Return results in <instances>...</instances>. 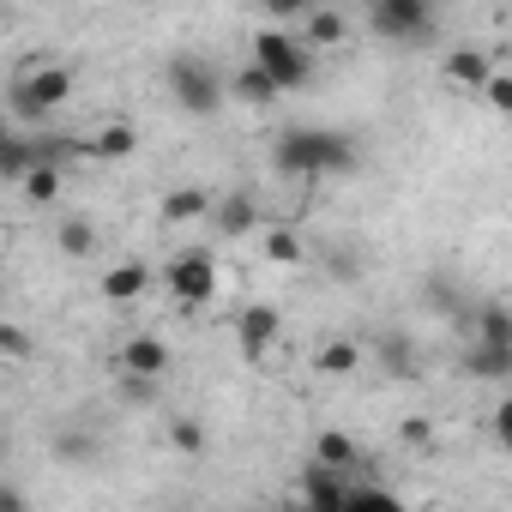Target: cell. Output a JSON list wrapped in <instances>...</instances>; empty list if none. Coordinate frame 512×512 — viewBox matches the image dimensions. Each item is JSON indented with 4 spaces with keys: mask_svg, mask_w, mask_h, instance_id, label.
<instances>
[{
    "mask_svg": "<svg viewBox=\"0 0 512 512\" xmlns=\"http://www.w3.org/2000/svg\"><path fill=\"white\" fill-rule=\"evenodd\" d=\"M398 434H404V446H416V452H428V446H434V422H428V416H410Z\"/></svg>",
    "mask_w": 512,
    "mask_h": 512,
    "instance_id": "28",
    "label": "cell"
},
{
    "mask_svg": "<svg viewBox=\"0 0 512 512\" xmlns=\"http://www.w3.org/2000/svg\"><path fill=\"white\" fill-rule=\"evenodd\" d=\"M211 223H217V235H253V229H260V199H253V193H223L217 199V211H211Z\"/></svg>",
    "mask_w": 512,
    "mask_h": 512,
    "instance_id": "11",
    "label": "cell"
},
{
    "mask_svg": "<svg viewBox=\"0 0 512 512\" xmlns=\"http://www.w3.org/2000/svg\"><path fill=\"white\" fill-rule=\"evenodd\" d=\"M253 67H260L284 97L290 91H302L308 79H314V49L296 37V31H284V25H266L260 37H253Z\"/></svg>",
    "mask_w": 512,
    "mask_h": 512,
    "instance_id": "2",
    "label": "cell"
},
{
    "mask_svg": "<svg viewBox=\"0 0 512 512\" xmlns=\"http://www.w3.org/2000/svg\"><path fill=\"white\" fill-rule=\"evenodd\" d=\"M470 344L512 350V308H506V302H482V308H476V338H470Z\"/></svg>",
    "mask_w": 512,
    "mask_h": 512,
    "instance_id": "17",
    "label": "cell"
},
{
    "mask_svg": "<svg viewBox=\"0 0 512 512\" xmlns=\"http://www.w3.org/2000/svg\"><path fill=\"white\" fill-rule=\"evenodd\" d=\"M169 446H175V452H205V428L181 416V422H169Z\"/></svg>",
    "mask_w": 512,
    "mask_h": 512,
    "instance_id": "26",
    "label": "cell"
},
{
    "mask_svg": "<svg viewBox=\"0 0 512 512\" xmlns=\"http://www.w3.org/2000/svg\"><path fill=\"white\" fill-rule=\"evenodd\" d=\"M229 97H241L247 109H266V103H278L284 91H278V85H272V79H266L260 67L247 61V67H235V79H229Z\"/></svg>",
    "mask_w": 512,
    "mask_h": 512,
    "instance_id": "16",
    "label": "cell"
},
{
    "mask_svg": "<svg viewBox=\"0 0 512 512\" xmlns=\"http://www.w3.org/2000/svg\"><path fill=\"white\" fill-rule=\"evenodd\" d=\"M0 512H31V506H25V494H19V482L0 488Z\"/></svg>",
    "mask_w": 512,
    "mask_h": 512,
    "instance_id": "31",
    "label": "cell"
},
{
    "mask_svg": "<svg viewBox=\"0 0 512 512\" xmlns=\"http://www.w3.org/2000/svg\"><path fill=\"white\" fill-rule=\"evenodd\" d=\"M235 338H241V356H266L278 338H284V314L272 302H247L235 314Z\"/></svg>",
    "mask_w": 512,
    "mask_h": 512,
    "instance_id": "8",
    "label": "cell"
},
{
    "mask_svg": "<svg viewBox=\"0 0 512 512\" xmlns=\"http://www.w3.org/2000/svg\"><path fill=\"white\" fill-rule=\"evenodd\" d=\"M344 37H350V19H344L338 7H314V13L302 19V43H308V49H338Z\"/></svg>",
    "mask_w": 512,
    "mask_h": 512,
    "instance_id": "15",
    "label": "cell"
},
{
    "mask_svg": "<svg viewBox=\"0 0 512 512\" xmlns=\"http://www.w3.org/2000/svg\"><path fill=\"white\" fill-rule=\"evenodd\" d=\"M211 211H217V193H205V187H175V193H163V223H169V229L205 223Z\"/></svg>",
    "mask_w": 512,
    "mask_h": 512,
    "instance_id": "12",
    "label": "cell"
},
{
    "mask_svg": "<svg viewBox=\"0 0 512 512\" xmlns=\"http://www.w3.org/2000/svg\"><path fill=\"white\" fill-rule=\"evenodd\" d=\"M0 344H7V356H31V332L25 326H0Z\"/></svg>",
    "mask_w": 512,
    "mask_h": 512,
    "instance_id": "30",
    "label": "cell"
},
{
    "mask_svg": "<svg viewBox=\"0 0 512 512\" xmlns=\"http://www.w3.org/2000/svg\"><path fill=\"white\" fill-rule=\"evenodd\" d=\"M446 85H458V91H488L494 85V55L488 49H476V43H458V49H446Z\"/></svg>",
    "mask_w": 512,
    "mask_h": 512,
    "instance_id": "9",
    "label": "cell"
},
{
    "mask_svg": "<svg viewBox=\"0 0 512 512\" xmlns=\"http://www.w3.org/2000/svg\"><path fill=\"white\" fill-rule=\"evenodd\" d=\"M368 25H374V37H386V43H416V37L434 31V13L422 7V0H374V7H368Z\"/></svg>",
    "mask_w": 512,
    "mask_h": 512,
    "instance_id": "6",
    "label": "cell"
},
{
    "mask_svg": "<svg viewBox=\"0 0 512 512\" xmlns=\"http://www.w3.org/2000/svg\"><path fill=\"white\" fill-rule=\"evenodd\" d=\"M464 368L476 380H512V350H494V344H470L464 350Z\"/></svg>",
    "mask_w": 512,
    "mask_h": 512,
    "instance_id": "19",
    "label": "cell"
},
{
    "mask_svg": "<svg viewBox=\"0 0 512 512\" xmlns=\"http://www.w3.org/2000/svg\"><path fill=\"white\" fill-rule=\"evenodd\" d=\"M97 290H103V302L127 308V302H139V296L151 290V272H145L139 260H127V266H109V272L97 278Z\"/></svg>",
    "mask_w": 512,
    "mask_h": 512,
    "instance_id": "13",
    "label": "cell"
},
{
    "mask_svg": "<svg viewBox=\"0 0 512 512\" xmlns=\"http://www.w3.org/2000/svg\"><path fill=\"white\" fill-rule=\"evenodd\" d=\"M380 368H386V374H398V380H404V374H416V344H410L404 332H386V338H380Z\"/></svg>",
    "mask_w": 512,
    "mask_h": 512,
    "instance_id": "23",
    "label": "cell"
},
{
    "mask_svg": "<svg viewBox=\"0 0 512 512\" xmlns=\"http://www.w3.org/2000/svg\"><path fill=\"white\" fill-rule=\"evenodd\" d=\"M121 368H127V380H151L157 386V374L169 368V344L163 338H127V350H121Z\"/></svg>",
    "mask_w": 512,
    "mask_h": 512,
    "instance_id": "10",
    "label": "cell"
},
{
    "mask_svg": "<svg viewBox=\"0 0 512 512\" xmlns=\"http://www.w3.org/2000/svg\"><path fill=\"white\" fill-rule=\"evenodd\" d=\"M482 103H488L494 115H512V73H494V85L482 91Z\"/></svg>",
    "mask_w": 512,
    "mask_h": 512,
    "instance_id": "27",
    "label": "cell"
},
{
    "mask_svg": "<svg viewBox=\"0 0 512 512\" xmlns=\"http://www.w3.org/2000/svg\"><path fill=\"white\" fill-rule=\"evenodd\" d=\"M163 290L181 302V308H205L217 296V260L205 247H181L175 260L163 266Z\"/></svg>",
    "mask_w": 512,
    "mask_h": 512,
    "instance_id": "4",
    "label": "cell"
},
{
    "mask_svg": "<svg viewBox=\"0 0 512 512\" xmlns=\"http://www.w3.org/2000/svg\"><path fill=\"white\" fill-rule=\"evenodd\" d=\"M55 193H61V163H37V169L25 175V199H31V205H49Z\"/></svg>",
    "mask_w": 512,
    "mask_h": 512,
    "instance_id": "24",
    "label": "cell"
},
{
    "mask_svg": "<svg viewBox=\"0 0 512 512\" xmlns=\"http://www.w3.org/2000/svg\"><path fill=\"white\" fill-rule=\"evenodd\" d=\"M344 512H410V506H404V500H398L392 488H356Z\"/></svg>",
    "mask_w": 512,
    "mask_h": 512,
    "instance_id": "25",
    "label": "cell"
},
{
    "mask_svg": "<svg viewBox=\"0 0 512 512\" xmlns=\"http://www.w3.org/2000/svg\"><path fill=\"white\" fill-rule=\"evenodd\" d=\"M356 362H362V344L356 338H326L320 356H314L320 374H356Z\"/></svg>",
    "mask_w": 512,
    "mask_h": 512,
    "instance_id": "21",
    "label": "cell"
},
{
    "mask_svg": "<svg viewBox=\"0 0 512 512\" xmlns=\"http://www.w3.org/2000/svg\"><path fill=\"white\" fill-rule=\"evenodd\" d=\"M169 97H175L187 115H217L223 97H229V85L217 79V67H211L205 55H175V61H169Z\"/></svg>",
    "mask_w": 512,
    "mask_h": 512,
    "instance_id": "3",
    "label": "cell"
},
{
    "mask_svg": "<svg viewBox=\"0 0 512 512\" xmlns=\"http://www.w3.org/2000/svg\"><path fill=\"white\" fill-rule=\"evenodd\" d=\"M356 458H362V452H356V440H350L344 428H326V434L314 440V464H326V470H344V476H350Z\"/></svg>",
    "mask_w": 512,
    "mask_h": 512,
    "instance_id": "18",
    "label": "cell"
},
{
    "mask_svg": "<svg viewBox=\"0 0 512 512\" xmlns=\"http://www.w3.org/2000/svg\"><path fill=\"white\" fill-rule=\"evenodd\" d=\"M133 151H139V133L127 121H109V127H97L85 139V157H97V163H127Z\"/></svg>",
    "mask_w": 512,
    "mask_h": 512,
    "instance_id": "14",
    "label": "cell"
},
{
    "mask_svg": "<svg viewBox=\"0 0 512 512\" xmlns=\"http://www.w3.org/2000/svg\"><path fill=\"white\" fill-rule=\"evenodd\" d=\"M67 97H73V73H67V67H37L31 79L13 85V115H19V121H43V115L61 109Z\"/></svg>",
    "mask_w": 512,
    "mask_h": 512,
    "instance_id": "5",
    "label": "cell"
},
{
    "mask_svg": "<svg viewBox=\"0 0 512 512\" xmlns=\"http://www.w3.org/2000/svg\"><path fill=\"white\" fill-rule=\"evenodd\" d=\"M55 241H61L67 260H91V253H97V223H91V217H67V223L55 229Z\"/></svg>",
    "mask_w": 512,
    "mask_h": 512,
    "instance_id": "20",
    "label": "cell"
},
{
    "mask_svg": "<svg viewBox=\"0 0 512 512\" xmlns=\"http://www.w3.org/2000/svg\"><path fill=\"white\" fill-rule=\"evenodd\" d=\"M302 253H308V247H302V235H296L290 223L266 229V260H272V266H302Z\"/></svg>",
    "mask_w": 512,
    "mask_h": 512,
    "instance_id": "22",
    "label": "cell"
},
{
    "mask_svg": "<svg viewBox=\"0 0 512 512\" xmlns=\"http://www.w3.org/2000/svg\"><path fill=\"white\" fill-rule=\"evenodd\" d=\"M350 494H356V482L344 470H326V464L302 470V512H344Z\"/></svg>",
    "mask_w": 512,
    "mask_h": 512,
    "instance_id": "7",
    "label": "cell"
},
{
    "mask_svg": "<svg viewBox=\"0 0 512 512\" xmlns=\"http://www.w3.org/2000/svg\"><path fill=\"white\" fill-rule=\"evenodd\" d=\"M272 169L314 181V175H350L356 169V139L332 133V127H284L272 145Z\"/></svg>",
    "mask_w": 512,
    "mask_h": 512,
    "instance_id": "1",
    "label": "cell"
},
{
    "mask_svg": "<svg viewBox=\"0 0 512 512\" xmlns=\"http://www.w3.org/2000/svg\"><path fill=\"white\" fill-rule=\"evenodd\" d=\"M494 440L512 452V392H506V398H500V410H494Z\"/></svg>",
    "mask_w": 512,
    "mask_h": 512,
    "instance_id": "29",
    "label": "cell"
}]
</instances>
